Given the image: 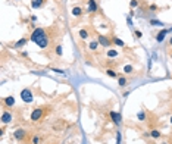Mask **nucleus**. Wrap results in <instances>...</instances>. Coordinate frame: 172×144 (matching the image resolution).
I'll return each instance as SVG.
<instances>
[{
  "label": "nucleus",
  "mask_w": 172,
  "mask_h": 144,
  "mask_svg": "<svg viewBox=\"0 0 172 144\" xmlns=\"http://www.w3.org/2000/svg\"><path fill=\"white\" fill-rule=\"evenodd\" d=\"M30 40L32 41L34 44H37L40 49H47L50 44V37H49V32L44 28H34Z\"/></svg>",
  "instance_id": "nucleus-1"
},
{
  "label": "nucleus",
  "mask_w": 172,
  "mask_h": 144,
  "mask_svg": "<svg viewBox=\"0 0 172 144\" xmlns=\"http://www.w3.org/2000/svg\"><path fill=\"white\" fill-rule=\"evenodd\" d=\"M46 112H47L46 106L36 107V109H34V110L31 112V115H30V121H31V122H38V121H41L43 118H44Z\"/></svg>",
  "instance_id": "nucleus-2"
},
{
  "label": "nucleus",
  "mask_w": 172,
  "mask_h": 144,
  "mask_svg": "<svg viewBox=\"0 0 172 144\" xmlns=\"http://www.w3.org/2000/svg\"><path fill=\"white\" fill-rule=\"evenodd\" d=\"M21 100L24 101V103H32L34 101V93L31 88H22L21 90Z\"/></svg>",
  "instance_id": "nucleus-3"
},
{
  "label": "nucleus",
  "mask_w": 172,
  "mask_h": 144,
  "mask_svg": "<svg viewBox=\"0 0 172 144\" xmlns=\"http://www.w3.org/2000/svg\"><path fill=\"white\" fill-rule=\"evenodd\" d=\"M97 41L100 43V46L105 47V49H110V46H112V38H110V36L99 34V36H97Z\"/></svg>",
  "instance_id": "nucleus-4"
},
{
  "label": "nucleus",
  "mask_w": 172,
  "mask_h": 144,
  "mask_svg": "<svg viewBox=\"0 0 172 144\" xmlns=\"http://www.w3.org/2000/svg\"><path fill=\"white\" fill-rule=\"evenodd\" d=\"M27 130H24V128H18V130H15L13 131V138L16 140V141H24L25 138H27Z\"/></svg>",
  "instance_id": "nucleus-5"
},
{
  "label": "nucleus",
  "mask_w": 172,
  "mask_h": 144,
  "mask_svg": "<svg viewBox=\"0 0 172 144\" xmlns=\"http://www.w3.org/2000/svg\"><path fill=\"white\" fill-rule=\"evenodd\" d=\"M109 118H110V121L113 122V124H116L118 126L122 124V115L119 113V112H115V110H110L109 112Z\"/></svg>",
  "instance_id": "nucleus-6"
},
{
  "label": "nucleus",
  "mask_w": 172,
  "mask_h": 144,
  "mask_svg": "<svg viewBox=\"0 0 172 144\" xmlns=\"http://www.w3.org/2000/svg\"><path fill=\"white\" fill-rule=\"evenodd\" d=\"M0 119H2L3 125H7L13 121V115H12L11 110H2V118H0Z\"/></svg>",
  "instance_id": "nucleus-7"
},
{
  "label": "nucleus",
  "mask_w": 172,
  "mask_h": 144,
  "mask_svg": "<svg viewBox=\"0 0 172 144\" xmlns=\"http://www.w3.org/2000/svg\"><path fill=\"white\" fill-rule=\"evenodd\" d=\"M99 11V2L97 0H88L87 2V13H96Z\"/></svg>",
  "instance_id": "nucleus-8"
},
{
  "label": "nucleus",
  "mask_w": 172,
  "mask_h": 144,
  "mask_svg": "<svg viewBox=\"0 0 172 144\" xmlns=\"http://www.w3.org/2000/svg\"><path fill=\"white\" fill-rule=\"evenodd\" d=\"M2 103H3V107H13L15 106V97L13 96H6L2 99Z\"/></svg>",
  "instance_id": "nucleus-9"
},
{
  "label": "nucleus",
  "mask_w": 172,
  "mask_h": 144,
  "mask_svg": "<svg viewBox=\"0 0 172 144\" xmlns=\"http://www.w3.org/2000/svg\"><path fill=\"white\" fill-rule=\"evenodd\" d=\"M166 36H168V30H160L158 34H156V41L158 43H163V41H165V38H166Z\"/></svg>",
  "instance_id": "nucleus-10"
},
{
  "label": "nucleus",
  "mask_w": 172,
  "mask_h": 144,
  "mask_svg": "<svg viewBox=\"0 0 172 144\" xmlns=\"http://www.w3.org/2000/svg\"><path fill=\"white\" fill-rule=\"evenodd\" d=\"M47 3V0H31V7L32 9H41Z\"/></svg>",
  "instance_id": "nucleus-11"
},
{
  "label": "nucleus",
  "mask_w": 172,
  "mask_h": 144,
  "mask_svg": "<svg viewBox=\"0 0 172 144\" xmlns=\"http://www.w3.org/2000/svg\"><path fill=\"white\" fill-rule=\"evenodd\" d=\"M71 13H72V16H75V18H81V16L84 15V11H82L81 6H74Z\"/></svg>",
  "instance_id": "nucleus-12"
},
{
  "label": "nucleus",
  "mask_w": 172,
  "mask_h": 144,
  "mask_svg": "<svg viewBox=\"0 0 172 144\" xmlns=\"http://www.w3.org/2000/svg\"><path fill=\"white\" fill-rule=\"evenodd\" d=\"M110 38H112V44H115V46H118V47H125V41L121 40L119 37H116V36H110Z\"/></svg>",
  "instance_id": "nucleus-13"
},
{
  "label": "nucleus",
  "mask_w": 172,
  "mask_h": 144,
  "mask_svg": "<svg viewBox=\"0 0 172 144\" xmlns=\"http://www.w3.org/2000/svg\"><path fill=\"white\" fill-rule=\"evenodd\" d=\"M105 74L107 75L109 78H118V77H119V74L116 72V69H113V68H106V69H105Z\"/></svg>",
  "instance_id": "nucleus-14"
},
{
  "label": "nucleus",
  "mask_w": 172,
  "mask_h": 144,
  "mask_svg": "<svg viewBox=\"0 0 172 144\" xmlns=\"http://www.w3.org/2000/svg\"><path fill=\"white\" fill-rule=\"evenodd\" d=\"M28 40H30V38H27V37H22V38H19V40H18V41H16V43L13 44V47H15V49H22L25 44L28 43Z\"/></svg>",
  "instance_id": "nucleus-15"
},
{
  "label": "nucleus",
  "mask_w": 172,
  "mask_h": 144,
  "mask_svg": "<svg viewBox=\"0 0 172 144\" xmlns=\"http://www.w3.org/2000/svg\"><path fill=\"white\" fill-rule=\"evenodd\" d=\"M116 80H118V85L121 87V88H124V87H127V85H128V80H127L125 75H119V77H118Z\"/></svg>",
  "instance_id": "nucleus-16"
},
{
  "label": "nucleus",
  "mask_w": 172,
  "mask_h": 144,
  "mask_svg": "<svg viewBox=\"0 0 172 144\" xmlns=\"http://www.w3.org/2000/svg\"><path fill=\"white\" fill-rule=\"evenodd\" d=\"M106 56H107V59H116V57L119 56V53H118L116 49H107Z\"/></svg>",
  "instance_id": "nucleus-17"
},
{
  "label": "nucleus",
  "mask_w": 172,
  "mask_h": 144,
  "mask_svg": "<svg viewBox=\"0 0 172 144\" xmlns=\"http://www.w3.org/2000/svg\"><path fill=\"white\" fill-rule=\"evenodd\" d=\"M160 137H162V132H160L158 128H152V130H150V138L158 140V138H160Z\"/></svg>",
  "instance_id": "nucleus-18"
},
{
  "label": "nucleus",
  "mask_w": 172,
  "mask_h": 144,
  "mask_svg": "<svg viewBox=\"0 0 172 144\" xmlns=\"http://www.w3.org/2000/svg\"><path fill=\"white\" fill-rule=\"evenodd\" d=\"M99 46H100V43L97 40H91L90 43H88V49L91 50V52H96V50L99 49Z\"/></svg>",
  "instance_id": "nucleus-19"
},
{
  "label": "nucleus",
  "mask_w": 172,
  "mask_h": 144,
  "mask_svg": "<svg viewBox=\"0 0 172 144\" xmlns=\"http://www.w3.org/2000/svg\"><path fill=\"white\" fill-rule=\"evenodd\" d=\"M78 36H80L81 40H87V38L90 37V34H88V31L85 30V28H81V30L78 31Z\"/></svg>",
  "instance_id": "nucleus-20"
},
{
  "label": "nucleus",
  "mask_w": 172,
  "mask_h": 144,
  "mask_svg": "<svg viewBox=\"0 0 172 144\" xmlns=\"http://www.w3.org/2000/svg\"><path fill=\"white\" fill-rule=\"evenodd\" d=\"M128 5H130V7L134 11V9H137V7H140L141 2H140V0H130V2H128Z\"/></svg>",
  "instance_id": "nucleus-21"
},
{
  "label": "nucleus",
  "mask_w": 172,
  "mask_h": 144,
  "mask_svg": "<svg viewBox=\"0 0 172 144\" xmlns=\"http://www.w3.org/2000/svg\"><path fill=\"white\" fill-rule=\"evenodd\" d=\"M55 53H56L57 57H62V55H63V47H62V44H56V47H55Z\"/></svg>",
  "instance_id": "nucleus-22"
},
{
  "label": "nucleus",
  "mask_w": 172,
  "mask_h": 144,
  "mask_svg": "<svg viewBox=\"0 0 172 144\" xmlns=\"http://www.w3.org/2000/svg\"><path fill=\"white\" fill-rule=\"evenodd\" d=\"M134 72V66L132 65H125L124 66V74L125 75H130V74H132Z\"/></svg>",
  "instance_id": "nucleus-23"
},
{
  "label": "nucleus",
  "mask_w": 172,
  "mask_h": 144,
  "mask_svg": "<svg viewBox=\"0 0 172 144\" xmlns=\"http://www.w3.org/2000/svg\"><path fill=\"white\" fill-rule=\"evenodd\" d=\"M137 119H138L140 122H144L146 119H147V116H146V112H144V110H140L138 113H137Z\"/></svg>",
  "instance_id": "nucleus-24"
},
{
  "label": "nucleus",
  "mask_w": 172,
  "mask_h": 144,
  "mask_svg": "<svg viewBox=\"0 0 172 144\" xmlns=\"http://www.w3.org/2000/svg\"><path fill=\"white\" fill-rule=\"evenodd\" d=\"M132 36H134L135 40H140V38L143 37V32H141L140 30H134V31H132Z\"/></svg>",
  "instance_id": "nucleus-25"
},
{
  "label": "nucleus",
  "mask_w": 172,
  "mask_h": 144,
  "mask_svg": "<svg viewBox=\"0 0 172 144\" xmlns=\"http://www.w3.org/2000/svg\"><path fill=\"white\" fill-rule=\"evenodd\" d=\"M41 141H43V138L40 137V135H34V137L31 138V143L32 144H40Z\"/></svg>",
  "instance_id": "nucleus-26"
},
{
  "label": "nucleus",
  "mask_w": 172,
  "mask_h": 144,
  "mask_svg": "<svg viewBox=\"0 0 172 144\" xmlns=\"http://www.w3.org/2000/svg\"><path fill=\"white\" fill-rule=\"evenodd\" d=\"M149 11L150 12H156V11H159V7H158V5H149Z\"/></svg>",
  "instance_id": "nucleus-27"
},
{
  "label": "nucleus",
  "mask_w": 172,
  "mask_h": 144,
  "mask_svg": "<svg viewBox=\"0 0 172 144\" xmlns=\"http://www.w3.org/2000/svg\"><path fill=\"white\" fill-rule=\"evenodd\" d=\"M51 71H53V72H56V74H65V71L59 69V68H51Z\"/></svg>",
  "instance_id": "nucleus-28"
},
{
  "label": "nucleus",
  "mask_w": 172,
  "mask_h": 144,
  "mask_svg": "<svg viewBox=\"0 0 172 144\" xmlns=\"http://www.w3.org/2000/svg\"><path fill=\"white\" fill-rule=\"evenodd\" d=\"M150 24H152V25H163L160 21H156V19H152V21H150Z\"/></svg>",
  "instance_id": "nucleus-29"
},
{
  "label": "nucleus",
  "mask_w": 172,
  "mask_h": 144,
  "mask_svg": "<svg viewBox=\"0 0 172 144\" xmlns=\"http://www.w3.org/2000/svg\"><path fill=\"white\" fill-rule=\"evenodd\" d=\"M30 21H31L32 24H34V22H37V16H36V15H31V16H30Z\"/></svg>",
  "instance_id": "nucleus-30"
},
{
  "label": "nucleus",
  "mask_w": 172,
  "mask_h": 144,
  "mask_svg": "<svg viewBox=\"0 0 172 144\" xmlns=\"http://www.w3.org/2000/svg\"><path fill=\"white\" fill-rule=\"evenodd\" d=\"M152 69V59H149V62H147V71Z\"/></svg>",
  "instance_id": "nucleus-31"
},
{
  "label": "nucleus",
  "mask_w": 172,
  "mask_h": 144,
  "mask_svg": "<svg viewBox=\"0 0 172 144\" xmlns=\"http://www.w3.org/2000/svg\"><path fill=\"white\" fill-rule=\"evenodd\" d=\"M127 24L130 25V27H132V21H131V18H127Z\"/></svg>",
  "instance_id": "nucleus-32"
},
{
  "label": "nucleus",
  "mask_w": 172,
  "mask_h": 144,
  "mask_svg": "<svg viewBox=\"0 0 172 144\" xmlns=\"http://www.w3.org/2000/svg\"><path fill=\"white\" fill-rule=\"evenodd\" d=\"M122 96H124V97H128V96H130V91H125V93H124Z\"/></svg>",
  "instance_id": "nucleus-33"
},
{
  "label": "nucleus",
  "mask_w": 172,
  "mask_h": 144,
  "mask_svg": "<svg viewBox=\"0 0 172 144\" xmlns=\"http://www.w3.org/2000/svg\"><path fill=\"white\" fill-rule=\"evenodd\" d=\"M168 44H169V46H172V37H169V41H168Z\"/></svg>",
  "instance_id": "nucleus-34"
},
{
  "label": "nucleus",
  "mask_w": 172,
  "mask_h": 144,
  "mask_svg": "<svg viewBox=\"0 0 172 144\" xmlns=\"http://www.w3.org/2000/svg\"><path fill=\"white\" fill-rule=\"evenodd\" d=\"M169 122H171V125H172V116L169 118Z\"/></svg>",
  "instance_id": "nucleus-35"
},
{
  "label": "nucleus",
  "mask_w": 172,
  "mask_h": 144,
  "mask_svg": "<svg viewBox=\"0 0 172 144\" xmlns=\"http://www.w3.org/2000/svg\"><path fill=\"white\" fill-rule=\"evenodd\" d=\"M169 56H171V59H172V52H171V53H169Z\"/></svg>",
  "instance_id": "nucleus-36"
},
{
  "label": "nucleus",
  "mask_w": 172,
  "mask_h": 144,
  "mask_svg": "<svg viewBox=\"0 0 172 144\" xmlns=\"http://www.w3.org/2000/svg\"><path fill=\"white\" fill-rule=\"evenodd\" d=\"M116 144H118V143H116Z\"/></svg>",
  "instance_id": "nucleus-37"
}]
</instances>
